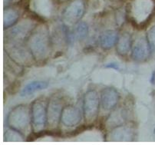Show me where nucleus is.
<instances>
[{"label":"nucleus","instance_id":"obj_1","mask_svg":"<svg viewBox=\"0 0 155 145\" xmlns=\"http://www.w3.org/2000/svg\"><path fill=\"white\" fill-rule=\"evenodd\" d=\"M27 45L35 61H43L49 57L51 52V38L46 25L35 27L28 38Z\"/></svg>","mask_w":155,"mask_h":145},{"label":"nucleus","instance_id":"obj_2","mask_svg":"<svg viewBox=\"0 0 155 145\" xmlns=\"http://www.w3.org/2000/svg\"><path fill=\"white\" fill-rule=\"evenodd\" d=\"M7 123L11 128L26 133L31 125V108L26 104L15 106L8 113Z\"/></svg>","mask_w":155,"mask_h":145},{"label":"nucleus","instance_id":"obj_3","mask_svg":"<svg viewBox=\"0 0 155 145\" xmlns=\"http://www.w3.org/2000/svg\"><path fill=\"white\" fill-rule=\"evenodd\" d=\"M154 8L153 0H132L130 5V15L137 25L144 24L149 19Z\"/></svg>","mask_w":155,"mask_h":145},{"label":"nucleus","instance_id":"obj_4","mask_svg":"<svg viewBox=\"0 0 155 145\" xmlns=\"http://www.w3.org/2000/svg\"><path fill=\"white\" fill-rule=\"evenodd\" d=\"M47 104L44 98L33 101L31 107V125L33 131L39 133L47 125Z\"/></svg>","mask_w":155,"mask_h":145},{"label":"nucleus","instance_id":"obj_5","mask_svg":"<svg viewBox=\"0 0 155 145\" xmlns=\"http://www.w3.org/2000/svg\"><path fill=\"white\" fill-rule=\"evenodd\" d=\"M5 49L8 56L18 64H30L34 59L28 45H24L22 41H7Z\"/></svg>","mask_w":155,"mask_h":145},{"label":"nucleus","instance_id":"obj_6","mask_svg":"<svg viewBox=\"0 0 155 145\" xmlns=\"http://www.w3.org/2000/svg\"><path fill=\"white\" fill-rule=\"evenodd\" d=\"M101 98L94 90L87 91L83 100V114L87 123H92L98 114Z\"/></svg>","mask_w":155,"mask_h":145},{"label":"nucleus","instance_id":"obj_7","mask_svg":"<svg viewBox=\"0 0 155 145\" xmlns=\"http://www.w3.org/2000/svg\"><path fill=\"white\" fill-rule=\"evenodd\" d=\"M63 108L64 106L61 97L54 94L50 97L47 104V126L48 128L54 129L58 125Z\"/></svg>","mask_w":155,"mask_h":145},{"label":"nucleus","instance_id":"obj_8","mask_svg":"<svg viewBox=\"0 0 155 145\" xmlns=\"http://www.w3.org/2000/svg\"><path fill=\"white\" fill-rule=\"evenodd\" d=\"M35 28V22L29 19L22 20L9 28L6 31L5 36L8 41H23L25 38L29 37Z\"/></svg>","mask_w":155,"mask_h":145},{"label":"nucleus","instance_id":"obj_9","mask_svg":"<svg viewBox=\"0 0 155 145\" xmlns=\"http://www.w3.org/2000/svg\"><path fill=\"white\" fill-rule=\"evenodd\" d=\"M84 12V3L83 0H72L64 8L62 18L66 25L77 24Z\"/></svg>","mask_w":155,"mask_h":145},{"label":"nucleus","instance_id":"obj_10","mask_svg":"<svg viewBox=\"0 0 155 145\" xmlns=\"http://www.w3.org/2000/svg\"><path fill=\"white\" fill-rule=\"evenodd\" d=\"M151 48L147 37L138 36L132 41L131 56L137 61H143L148 58L151 53Z\"/></svg>","mask_w":155,"mask_h":145},{"label":"nucleus","instance_id":"obj_11","mask_svg":"<svg viewBox=\"0 0 155 145\" xmlns=\"http://www.w3.org/2000/svg\"><path fill=\"white\" fill-rule=\"evenodd\" d=\"M82 118V113L78 107L68 105L63 108L61 116V123L67 127L78 125Z\"/></svg>","mask_w":155,"mask_h":145},{"label":"nucleus","instance_id":"obj_12","mask_svg":"<svg viewBox=\"0 0 155 145\" xmlns=\"http://www.w3.org/2000/svg\"><path fill=\"white\" fill-rule=\"evenodd\" d=\"M134 137V130L129 126L116 127L108 136L110 141H131Z\"/></svg>","mask_w":155,"mask_h":145},{"label":"nucleus","instance_id":"obj_13","mask_svg":"<svg viewBox=\"0 0 155 145\" xmlns=\"http://www.w3.org/2000/svg\"><path fill=\"white\" fill-rule=\"evenodd\" d=\"M119 100V94L113 87H107L101 94V107L104 110H111L116 106Z\"/></svg>","mask_w":155,"mask_h":145},{"label":"nucleus","instance_id":"obj_14","mask_svg":"<svg viewBox=\"0 0 155 145\" xmlns=\"http://www.w3.org/2000/svg\"><path fill=\"white\" fill-rule=\"evenodd\" d=\"M31 6L39 16L50 18L52 15L54 8L52 0H31Z\"/></svg>","mask_w":155,"mask_h":145},{"label":"nucleus","instance_id":"obj_15","mask_svg":"<svg viewBox=\"0 0 155 145\" xmlns=\"http://www.w3.org/2000/svg\"><path fill=\"white\" fill-rule=\"evenodd\" d=\"M116 44H117L116 49L117 53L120 55H126L131 50L132 41L130 34L123 33L120 37H118Z\"/></svg>","mask_w":155,"mask_h":145},{"label":"nucleus","instance_id":"obj_16","mask_svg":"<svg viewBox=\"0 0 155 145\" xmlns=\"http://www.w3.org/2000/svg\"><path fill=\"white\" fill-rule=\"evenodd\" d=\"M48 87V84L46 81H33L27 84L26 85L24 86L21 91L20 95L21 97H27L33 93L36 92V91H41L44 89H46Z\"/></svg>","mask_w":155,"mask_h":145},{"label":"nucleus","instance_id":"obj_17","mask_svg":"<svg viewBox=\"0 0 155 145\" xmlns=\"http://www.w3.org/2000/svg\"><path fill=\"white\" fill-rule=\"evenodd\" d=\"M118 36L117 31L114 30H107L101 34L100 38L101 46L104 49H110L117 43Z\"/></svg>","mask_w":155,"mask_h":145},{"label":"nucleus","instance_id":"obj_18","mask_svg":"<svg viewBox=\"0 0 155 145\" xmlns=\"http://www.w3.org/2000/svg\"><path fill=\"white\" fill-rule=\"evenodd\" d=\"M19 14L17 10L14 8H6L3 12V26L4 28H8L17 23Z\"/></svg>","mask_w":155,"mask_h":145},{"label":"nucleus","instance_id":"obj_19","mask_svg":"<svg viewBox=\"0 0 155 145\" xmlns=\"http://www.w3.org/2000/svg\"><path fill=\"white\" fill-rule=\"evenodd\" d=\"M4 141L6 142H21L24 141L22 133L18 130L10 127L4 133Z\"/></svg>","mask_w":155,"mask_h":145},{"label":"nucleus","instance_id":"obj_20","mask_svg":"<svg viewBox=\"0 0 155 145\" xmlns=\"http://www.w3.org/2000/svg\"><path fill=\"white\" fill-rule=\"evenodd\" d=\"M88 33V26L84 21H78L75 25L73 36L78 40H82L86 38Z\"/></svg>","mask_w":155,"mask_h":145},{"label":"nucleus","instance_id":"obj_21","mask_svg":"<svg viewBox=\"0 0 155 145\" xmlns=\"http://www.w3.org/2000/svg\"><path fill=\"white\" fill-rule=\"evenodd\" d=\"M124 115L125 112L122 109H118L116 110L113 114L110 116L108 119L109 125L110 126H120V124H122L124 120Z\"/></svg>","mask_w":155,"mask_h":145},{"label":"nucleus","instance_id":"obj_22","mask_svg":"<svg viewBox=\"0 0 155 145\" xmlns=\"http://www.w3.org/2000/svg\"><path fill=\"white\" fill-rule=\"evenodd\" d=\"M147 39L151 48V51L155 52V25L151 27L147 31Z\"/></svg>","mask_w":155,"mask_h":145},{"label":"nucleus","instance_id":"obj_23","mask_svg":"<svg viewBox=\"0 0 155 145\" xmlns=\"http://www.w3.org/2000/svg\"><path fill=\"white\" fill-rule=\"evenodd\" d=\"M107 68H114V69H119V66L118 64H116V63H108L107 65L105 66Z\"/></svg>","mask_w":155,"mask_h":145},{"label":"nucleus","instance_id":"obj_24","mask_svg":"<svg viewBox=\"0 0 155 145\" xmlns=\"http://www.w3.org/2000/svg\"><path fill=\"white\" fill-rule=\"evenodd\" d=\"M11 1H12V0H3V2H4V5H8V3H9L10 2H11Z\"/></svg>","mask_w":155,"mask_h":145},{"label":"nucleus","instance_id":"obj_25","mask_svg":"<svg viewBox=\"0 0 155 145\" xmlns=\"http://www.w3.org/2000/svg\"><path fill=\"white\" fill-rule=\"evenodd\" d=\"M57 1L59 2H67V1H68V0H57Z\"/></svg>","mask_w":155,"mask_h":145}]
</instances>
